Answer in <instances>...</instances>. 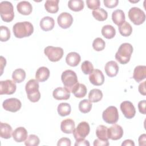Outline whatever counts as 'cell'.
I'll return each mask as SVG.
<instances>
[{
  "instance_id": "obj_1",
  "label": "cell",
  "mask_w": 146,
  "mask_h": 146,
  "mask_svg": "<svg viewBox=\"0 0 146 146\" xmlns=\"http://www.w3.org/2000/svg\"><path fill=\"white\" fill-rule=\"evenodd\" d=\"M13 31L14 36L17 38L28 37L33 33L34 27L30 22H17L13 26Z\"/></svg>"
},
{
  "instance_id": "obj_2",
  "label": "cell",
  "mask_w": 146,
  "mask_h": 146,
  "mask_svg": "<svg viewBox=\"0 0 146 146\" xmlns=\"http://www.w3.org/2000/svg\"><path fill=\"white\" fill-rule=\"evenodd\" d=\"M133 52V47L129 43H122L115 54V59L120 64H127L130 60Z\"/></svg>"
},
{
  "instance_id": "obj_3",
  "label": "cell",
  "mask_w": 146,
  "mask_h": 146,
  "mask_svg": "<svg viewBox=\"0 0 146 146\" xmlns=\"http://www.w3.org/2000/svg\"><path fill=\"white\" fill-rule=\"evenodd\" d=\"M39 83L36 79H30L26 84L25 90L29 100L33 103L39 101L40 93L39 91Z\"/></svg>"
},
{
  "instance_id": "obj_4",
  "label": "cell",
  "mask_w": 146,
  "mask_h": 146,
  "mask_svg": "<svg viewBox=\"0 0 146 146\" xmlns=\"http://www.w3.org/2000/svg\"><path fill=\"white\" fill-rule=\"evenodd\" d=\"M61 80L65 88L70 92H71L72 88L79 83L76 73L71 70H67L62 72Z\"/></svg>"
},
{
  "instance_id": "obj_5",
  "label": "cell",
  "mask_w": 146,
  "mask_h": 146,
  "mask_svg": "<svg viewBox=\"0 0 146 146\" xmlns=\"http://www.w3.org/2000/svg\"><path fill=\"white\" fill-rule=\"evenodd\" d=\"M0 15L2 21L6 22L12 21L14 18V7L9 1H2L0 3Z\"/></svg>"
},
{
  "instance_id": "obj_6",
  "label": "cell",
  "mask_w": 146,
  "mask_h": 146,
  "mask_svg": "<svg viewBox=\"0 0 146 146\" xmlns=\"http://www.w3.org/2000/svg\"><path fill=\"white\" fill-rule=\"evenodd\" d=\"M128 17L131 21L135 25H141L145 20L144 12L137 7H133L129 9Z\"/></svg>"
},
{
  "instance_id": "obj_7",
  "label": "cell",
  "mask_w": 146,
  "mask_h": 146,
  "mask_svg": "<svg viewBox=\"0 0 146 146\" xmlns=\"http://www.w3.org/2000/svg\"><path fill=\"white\" fill-rule=\"evenodd\" d=\"M44 53L50 61L55 62L62 59L63 56L64 51L61 47L49 46L44 48Z\"/></svg>"
},
{
  "instance_id": "obj_8",
  "label": "cell",
  "mask_w": 146,
  "mask_h": 146,
  "mask_svg": "<svg viewBox=\"0 0 146 146\" xmlns=\"http://www.w3.org/2000/svg\"><path fill=\"white\" fill-rule=\"evenodd\" d=\"M103 120L111 124L116 123L119 120V113L117 109L115 106H110L107 107L102 113Z\"/></svg>"
},
{
  "instance_id": "obj_9",
  "label": "cell",
  "mask_w": 146,
  "mask_h": 146,
  "mask_svg": "<svg viewBox=\"0 0 146 146\" xmlns=\"http://www.w3.org/2000/svg\"><path fill=\"white\" fill-rule=\"evenodd\" d=\"M90 127L89 124L86 121H82L78 124L76 128H75L73 135L76 140L85 139L89 134Z\"/></svg>"
},
{
  "instance_id": "obj_10",
  "label": "cell",
  "mask_w": 146,
  "mask_h": 146,
  "mask_svg": "<svg viewBox=\"0 0 146 146\" xmlns=\"http://www.w3.org/2000/svg\"><path fill=\"white\" fill-rule=\"evenodd\" d=\"M22 106L21 101L17 98H12L7 99L2 103L3 108L7 111L15 112L19 111Z\"/></svg>"
},
{
  "instance_id": "obj_11",
  "label": "cell",
  "mask_w": 146,
  "mask_h": 146,
  "mask_svg": "<svg viewBox=\"0 0 146 146\" xmlns=\"http://www.w3.org/2000/svg\"><path fill=\"white\" fill-rule=\"evenodd\" d=\"M17 89V86L14 81L7 79L0 82V94L11 95L13 94Z\"/></svg>"
},
{
  "instance_id": "obj_12",
  "label": "cell",
  "mask_w": 146,
  "mask_h": 146,
  "mask_svg": "<svg viewBox=\"0 0 146 146\" xmlns=\"http://www.w3.org/2000/svg\"><path fill=\"white\" fill-rule=\"evenodd\" d=\"M120 110L124 116L128 119L133 118L136 114L135 108L129 101H124L120 104Z\"/></svg>"
},
{
  "instance_id": "obj_13",
  "label": "cell",
  "mask_w": 146,
  "mask_h": 146,
  "mask_svg": "<svg viewBox=\"0 0 146 146\" xmlns=\"http://www.w3.org/2000/svg\"><path fill=\"white\" fill-rule=\"evenodd\" d=\"M57 22L60 27L66 29L69 28L72 25L73 18L70 13L63 12L60 14L58 17Z\"/></svg>"
},
{
  "instance_id": "obj_14",
  "label": "cell",
  "mask_w": 146,
  "mask_h": 146,
  "mask_svg": "<svg viewBox=\"0 0 146 146\" xmlns=\"http://www.w3.org/2000/svg\"><path fill=\"white\" fill-rule=\"evenodd\" d=\"M89 80L91 83L94 86H101L104 82V76L102 71L95 69L90 74Z\"/></svg>"
},
{
  "instance_id": "obj_15",
  "label": "cell",
  "mask_w": 146,
  "mask_h": 146,
  "mask_svg": "<svg viewBox=\"0 0 146 146\" xmlns=\"http://www.w3.org/2000/svg\"><path fill=\"white\" fill-rule=\"evenodd\" d=\"M123 135V129L122 127L116 124H113L111 127L108 128V138L112 140H117L122 137Z\"/></svg>"
},
{
  "instance_id": "obj_16",
  "label": "cell",
  "mask_w": 146,
  "mask_h": 146,
  "mask_svg": "<svg viewBox=\"0 0 146 146\" xmlns=\"http://www.w3.org/2000/svg\"><path fill=\"white\" fill-rule=\"evenodd\" d=\"M14 140L17 143L25 141L27 138V131L24 127H19L17 128L12 133Z\"/></svg>"
},
{
  "instance_id": "obj_17",
  "label": "cell",
  "mask_w": 146,
  "mask_h": 146,
  "mask_svg": "<svg viewBox=\"0 0 146 146\" xmlns=\"http://www.w3.org/2000/svg\"><path fill=\"white\" fill-rule=\"evenodd\" d=\"M52 96L56 100H67L70 97V92L66 88L58 87L54 90Z\"/></svg>"
},
{
  "instance_id": "obj_18",
  "label": "cell",
  "mask_w": 146,
  "mask_h": 146,
  "mask_svg": "<svg viewBox=\"0 0 146 146\" xmlns=\"http://www.w3.org/2000/svg\"><path fill=\"white\" fill-rule=\"evenodd\" d=\"M119 66L117 63L113 60L108 62L104 67L105 72L109 77H114L116 76L119 72Z\"/></svg>"
},
{
  "instance_id": "obj_19",
  "label": "cell",
  "mask_w": 146,
  "mask_h": 146,
  "mask_svg": "<svg viewBox=\"0 0 146 146\" xmlns=\"http://www.w3.org/2000/svg\"><path fill=\"white\" fill-rule=\"evenodd\" d=\"M75 128V124L74 121L71 119H66L63 120L60 124L61 131L65 133H72Z\"/></svg>"
},
{
  "instance_id": "obj_20",
  "label": "cell",
  "mask_w": 146,
  "mask_h": 146,
  "mask_svg": "<svg viewBox=\"0 0 146 146\" xmlns=\"http://www.w3.org/2000/svg\"><path fill=\"white\" fill-rule=\"evenodd\" d=\"M17 11L21 14L28 15L31 14L33 11V6L31 4L26 1H21L17 5Z\"/></svg>"
},
{
  "instance_id": "obj_21",
  "label": "cell",
  "mask_w": 146,
  "mask_h": 146,
  "mask_svg": "<svg viewBox=\"0 0 146 146\" xmlns=\"http://www.w3.org/2000/svg\"><path fill=\"white\" fill-rule=\"evenodd\" d=\"M146 77V66H137L133 71V78L137 82H140Z\"/></svg>"
},
{
  "instance_id": "obj_22",
  "label": "cell",
  "mask_w": 146,
  "mask_h": 146,
  "mask_svg": "<svg viewBox=\"0 0 146 146\" xmlns=\"http://www.w3.org/2000/svg\"><path fill=\"white\" fill-rule=\"evenodd\" d=\"M55 26V21L52 17L47 16L42 18L40 21V27L44 31L51 30Z\"/></svg>"
},
{
  "instance_id": "obj_23",
  "label": "cell",
  "mask_w": 146,
  "mask_h": 146,
  "mask_svg": "<svg viewBox=\"0 0 146 146\" xmlns=\"http://www.w3.org/2000/svg\"><path fill=\"white\" fill-rule=\"evenodd\" d=\"M81 60V57L80 55L76 52H71L68 53L66 57V63L71 66H77Z\"/></svg>"
},
{
  "instance_id": "obj_24",
  "label": "cell",
  "mask_w": 146,
  "mask_h": 146,
  "mask_svg": "<svg viewBox=\"0 0 146 146\" xmlns=\"http://www.w3.org/2000/svg\"><path fill=\"white\" fill-rule=\"evenodd\" d=\"M50 76V70L47 67H40L36 71L35 79L40 82L47 80Z\"/></svg>"
},
{
  "instance_id": "obj_25",
  "label": "cell",
  "mask_w": 146,
  "mask_h": 146,
  "mask_svg": "<svg viewBox=\"0 0 146 146\" xmlns=\"http://www.w3.org/2000/svg\"><path fill=\"white\" fill-rule=\"evenodd\" d=\"M87 91V89L84 84L78 83L76 85L72 88L71 92L76 98H82L86 96Z\"/></svg>"
},
{
  "instance_id": "obj_26",
  "label": "cell",
  "mask_w": 146,
  "mask_h": 146,
  "mask_svg": "<svg viewBox=\"0 0 146 146\" xmlns=\"http://www.w3.org/2000/svg\"><path fill=\"white\" fill-rule=\"evenodd\" d=\"M13 133V129L11 125L7 123H0V136L2 138L8 139H10Z\"/></svg>"
},
{
  "instance_id": "obj_27",
  "label": "cell",
  "mask_w": 146,
  "mask_h": 146,
  "mask_svg": "<svg viewBox=\"0 0 146 146\" xmlns=\"http://www.w3.org/2000/svg\"><path fill=\"white\" fill-rule=\"evenodd\" d=\"M112 19L115 25L119 26L125 22V14L121 10H116L112 12Z\"/></svg>"
},
{
  "instance_id": "obj_28",
  "label": "cell",
  "mask_w": 146,
  "mask_h": 146,
  "mask_svg": "<svg viewBox=\"0 0 146 146\" xmlns=\"http://www.w3.org/2000/svg\"><path fill=\"white\" fill-rule=\"evenodd\" d=\"M59 0H47L44 3L46 11L50 13H56L59 10Z\"/></svg>"
},
{
  "instance_id": "obj_29",
  "label": "cell",
  "mask_w": 146,
  "mask_h": 146,
  "mask_svg": "<svg viewBox=\"0 0 146 146\" xmlns=\"http://www.w3.org/2000/svg\"><path fill=\"white\" fill-rule=\"evenodd\" d=\"M102 35L107 39L113 38L116 34L115 29L110 25H107L104 26L101 30Z\"/></svg>"
},
{
  "instance_id": "obj_30",
  "label": "cell",
  "mask_w": 146,
  "mask_h": 146,
  "mask_svg": "<svg viewBox=\"0 0 146 146\" xmlns=\"http://www.w3.org/2000/svg\"><path fill=\"white\" fill-rule=\"evenodd\" d=\"M103 93L101 90L97 88L91 90L88 94V100L92 103L98 102L102 100Z\"/></svg>"
},
{
  "instance_id": "obj_31",
  "label": "cell",
  "mask_w": 146,
  "mask_h": 146,
  "mask_svg": "<svg viewBox=\"0 0 146 146\" xmlns=\"http://www.w3.org/2000/svg\"><path fill=\"white\" fill-rule=\"evenodd\" d=\"M96 135L98 139L106 141L108 140V128L103 125H99L96 129Z\"/></svg>"
},
{
  "instance_id": "obj_32",
  "label": "cell",
  "mask_w": 146,
  "mask_h": 146,
  "mask_svg": "<svg viewBox=\"0 0 146 146\" xmlns=\"http://www.w3.org/2000/svg\"><path fill=\"white\" fill-rule=\"evenodd\" d=\"M68 8L74 11H80L84 8V4L82 0H70L68 2Z\"/></svg>"
},
{
  "instance_id": "obj_33",
  "label": "cell",
  "mask_w": 146,
  "mask_h": 146,
  "mask_svg": "<svg viewBox=\"0 0 146 146\" xmlns=\"http://www.w3.org/2000/svg\"><path fill=\"white\" fill-rule=\"evenodd\" d=\"M13 80L18 83H20L24 81L26 78V72L22 68H17L15 70L12 74Z\"/></svg>"
},
{
  "instance_id": "obj_34",
  "label": "cell",
  "mask_w": 146,
  "mask_h": 146,
  "mask_svg": "<svg viewBox=\"0 0 146 146\" xmlns=\"http://www.w3.org/2000/svg\"><path fill=\"white\" fill-rule=\"evenodd\" d=\"M92 16L99 21H104L108 17L107 12L103 8H98L92 11Z\"/></svg>"
},
{
  "instance_id": "obj_35",
  "label": "cell",
  "mask_w": 146,
  "mask_h": 146,
  "mask_svg": "<svg viewBox=\"0 0 146 146\" xmlns=\"http://www.w3.org/2000/svg\"><path fill=\"white\" fill-rule=\"evenodd\" d=\"M120 34L123 36H129L132 32V27L131 25L127 22L125 21L118 27Z\"/></svg>"
},
{
  "instance_id": "obj_36",
  "label": "cell",
  "mask_w": 146,
  "mask_h": 146,
  "mask_svg": "<svg viewBox=\"0 0 146 146\" xmlns=\"http://www.w3.org/2000/svg\"><path fill=\"white\" fill-rule=\"evenodd\" d=\"M58 114L61 116H66L70 114L71 111V106L67 103H60L57 108Z\"/></svg>"
},
{
  "instance_id": "obj_37",
  "label": "cell",
  "mask_w": 146,
  "mask_h": 146,
  "mask_svg": "<svg viewBox=\"0 0 146 146\" xmlns=\"http://www.w3.org/2000/svg\"><path fill=\"white\" fill-rule=\"evenodd\" d=\"M78 108L81 112L86 113L91 111L92 108V103L89 100L83 99L79 102Z\"/></svg>"
},
{
  "instance_id": "obj_38",
  "label": "cell",
  "mask_w": 146,
  "mask_h": 146,
  "mask_svg": "<svg viewBox=\"0 0 146 146\" xmlns=\"http://www.w3.org/2000/svg\"><path fill=\"white\" fill-rule=\"evenodd\" d=\"M106 46L105 41L101 38H95L92 43V47L96 51H102Z\"/></svg>"
},
{
  "instance_id": "obj_39",
  "label": "cell",
  "mask_w": 146,
  "mask_h": 146,
  "mask_svg": "<svg viewBox=\"0 0 146 146\" xmlns=\"http://www.w3.org/2000/svg\"><path fill=\"white\" fill-rule=\"evenodd\" d=\"M40 140L39 137L33 134L30 135L25 141V144L26 146H37L39 144Z\"/></svg>"
},
{
  "instance_id": "obj_40",
  "label": "cell",
  "mask_w": 146,
  "mask_h": 146,
  "mask_svg": "<svg viewBox=\"0 0 146 146\" xmlns=\"http://www.w3.org/2000/svg\"><path fill=\"white\" fill-rule=\"evenodd\" d=\"M0 39L1 42H6L10 38V31L9 29L5 26L0 27Z\"/></svg>"
},
{
  "instance_id": "obj_41",
  "label": "cell",
  "mask_w": 146,
  "mask_h": 146,
  "mask_svg": "<svg viewBox=\"0 0 146 146\" xmlns=\"http://www.w3.org/2000/svg\"><path fill=\"white\" fill-rule=\"evenodd\" d=\"M81 70L85 75L90 74L94 70V66L88 60L84 61L81 65Z\"/></svg>"
},
{
  "instance_id": "obj_42",
  "label": "cell",
  "mask_w": 146,
  "mask_h": 146,
  "mask_svg": "<svg viewBox=\"0 0 146 146\" xmlns=\"http://www.w3.org/2000/svg\"><path fill=\"white\" fill-rule=\"evenodd\" d=\"M86 3L87 7L90 9L94 10L98 9L100 5V2L99 0H87Z\"/></svg>"
},
{
  "instance_id": "obj_43",
  "label": "cell",
  "mask_w": 146,
  "mask_h": 146,
  "mask_svg": "<svg viewBox=\"0 0 146 146\" xmlns=\"http://www.w3.org/2000/svg\"><path fill=\"white\" fill-rule=\"evenodd\" d=\"M104 6L108 8H114L117 6L119 3L118 0H104Z\"/></svg>"
},
{
  "instance_id": "obj_44",
  "label": "cell",
  "mask_w": 146,
  "mask_h": 146,
  "mask_svg": "<svg viewBox=\"0 0 146 146\" xmlns=\"http://www.w3.org/2000/svg\"><path fill=\"white\" fill-rule=\"evenodd\" d=\"M71 144V143L70 139L67 137H62L60 139L57 143L58 146H70Z\"/></svg>"
},
{
  "instance_id": "obj_45",
  "label": "cell",
  "mask_w": 146,
  "mask_h": 146,
  "mask_svg": "<svg viewBox=\"0 0 146 146\" xmlns=\"http://www.w3.org/2000/svg\"><path fill=\"white\" fill-rule=\"evenodd\" d=\"M145 104H146V101L145 100H143L141 101H140L138 103V108L139 112L142 113L145 115L146 113L145 112Z\"/></svg>"
},
{
  "instance_id": "obj_46",
  "label": "cell",
  "mask_w": 146,
  "mask_h": 146,
  "mask_svg": "<svg viewBox=\"0 0 146 146\" xmlns=\"http://www.w3.org/2000/svg\"><path fill=\"white\" fill-rule=\"evenodd\" d=\"M109 145V142L108 140L104 141L99 139H96L94 141V146H107Z\"/></svg>"
},
{
  "instance_id": "obj_47",
  "label": "cell",
  "mask_w": 146,
  "mask_h": 146,
  "mask_svg": "<svg viewBox=\"0 0 146 146\" xmlns=\"http://www.w3.org/2000/svg\"><path fill=\"white\" fill-rule=\"evenodd\" d=\"M75 146H89L90 145V143L88 142V140H85L84 139H80V140H76V142L75 143Z\"/></svg>"
},
{
  "instance_id": "obj_48",
  "label": "cell",
  "mask_w": 146,
  "mask_h": 146,
  "mask_svg": "<svg viewBox=\"0 0 146 146\" xmlns=\"http://www.w3.org/2000/svg\"><path fill=\"white\" fill-rule=\"evenodd\" d=\"M145 81L141 83L139 86V88H138V90H139V92L145 96L146 95V90H145Z\"/></svg>"
},
{
  "instance_id": "obj_49",
  "label": "cell",
  "mask_w": 146,
  "mask_h": 146,
  "mask_svg": "<svg viewBox=\"0 0 146 146\" xmlns=\"http://www.w3.org/2000/svg\"><path fill=\"white\" fill-rule=\"evenodd\" d=\"M139 145L140 146H144L146 145V135L143 133L139 137Z\"/></svg>"
},
{
  "instance_id": "obj_50",
  "label": "cell",
  "mask_w": 146,
  "mask_h": 146,
  "mask_svg": "<svg viewBox=\"0 0 146 146\" xmlns=\"http://www.w3.org/2000/svg\"><path fill=\"white\" fill-rule=\"evenodd\" d=\"M121 145L122 146H128V145H130V146H134L135 145V143L133 142V140H130V139H128V140H124L122 144H121Z\"/></svg>"
},
{
  "instance_id": "obj_51",
  "label": "cell",
  "mask_w": 146,
  "mask_h": 146,
  "mask_svg": "<svg viewBox=\"0 0 146 146\" xmlns=\"http://www.w3.org/2000/svg\"><path fill=\"white\" fill-rule=\"evenodd\" d=\"M3 60H4V58H3L2 56H1V75L2 74L3 67H5L6 64V61H5L4 63H3Z\"/></svg>"
}]
</instances>
